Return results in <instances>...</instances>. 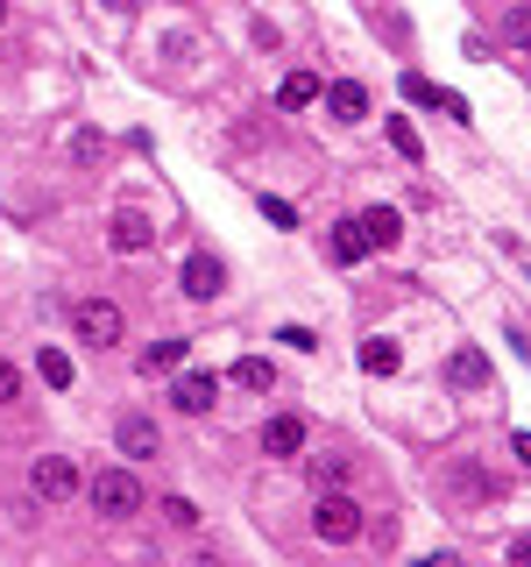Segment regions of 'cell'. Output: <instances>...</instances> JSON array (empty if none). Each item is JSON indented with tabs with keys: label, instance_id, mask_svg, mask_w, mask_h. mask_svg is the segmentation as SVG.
Returning <instances> with one entry per match:
<instances>
[{
	"label": "cell",
	"instance_id": "27",
	"mask_svg": "<svg viewBox=\"0 0 531 567\" xmlns=\"http://www.w3.org/2000/svg\"><path fill=\"white\" fill-rule=\"evenodd\" d=\"M277 340H291V348H298V355H312V348H319V334H312V326H284V334H277Z\"/></svg>",
	"mask_w": 531,
	"mask_h": 567
},
{
	"label": "cell",
	"instance_id": "22",
	"mask_svg": "<svg viewBox=\"0 0 531 567\" xmlns=\"http://www.w3.org/2000/svg\"><path fill=\"white\" fill-rule=\"evenodd\" d=\"M255 206H263V220H269V228H284V234L298 228V206H291V199H269V192H263Z\"/></svg>",
	"mask_w": 531,
	"mask_h": 567
},
{
	"label": "cell",
	"instance_id": "20",
	"mask_svg": "<svg viewBox=\"0 0 531 567\" xmlns=\"http://www.w3.org/2000/svg\"><path fill=\"white\" fill-rule=\"evenodd\" d=\"M390 149H397L404 163H425V142H418V128H412V114H390Z\"/></svg>",
	"mask_w": 531,
	"mask_h": 567
},
{
	"label": "cell",
	"instance_id": "1",
	"mask_svg": "<svg viewBox=\"0 0 531 567\" xmlns=\"http://www.w3.org/2000/svg\"><path fill=\"white\" fill-rule=\"evenodd\" d=\"M312 532H319L326 546L361 540V504L347 497V489H319V504H312Z\"/></svg>",
	"mask_w": 531,
	"mask_h": 567
},
{
	"label": "cell",
	"instance_id": "30",
	"mask_svg": "<svg viewBox=\"0 0 531 567\" xmlns=\"http://www.w3.org/2000/svg\"><path fill=\"white\" fill-rule=\"evenodd\" d=\"M100 8H114V14H128V8H135V0H100Z\"/></svg>",
	"mask_w": 531,
	"mask_h": 567
},
{
	"label": "cell",
	"instance_id": "8",
	"mask_svg": "<svg viewBox=\"0 0 531 567\" xmlns=\"http://www.w3.org/2000/svg\"><path fill=\"white\" fill-rule=\"evenodd\" d=\"M212 397H220V377H177V383H171V405L185 412V419H206Z\"/></svg>",
	"mask_w": 531,
	"mask_h": 567
},
{
	"label": "cell",
	"instance_id": "2",
	"mask_svg": "<svg viewBox=\"0 0 531 567\" xmlns=\"http://www.w3.org/2000/svg\"><path fill=\"white\" fill-rule=\"evenodd\" d=\"M85 497H93L100 518H135V511H142V483H135V468H100L93 483H85Z\"/></svg>",
	"mask_w": 531,
	"mask_h": 567
},
{
	"label": "cell",
	"instance_id": "4",
	"mask_svg": "<svg viewBox=\"0 0 531 567\" xmlns=\"http://www.w3.org/2000/svg\"><path fill=\"white\" fill-rule=\"evenodd\" d=\"M28 489H36L43 504H65V497H79V489H85V475H79V461H71V454H43L36 468H28Z\"/></svg>",
	"mask_w": 531,
	"mask_h": 567
},
{
	"label": "cell",
	"instance_id": "25",
	"mask_svg": "<svg viewBox=\"0 0 531 567\" xmlns=\"http://www.w3.org/2000/svg\"><path fill=\"white\" fill-rule=\"evenodd\" d=\"M14 397H22V369L0 362V405H14Z\"/></svg>",
	"mask_w": 531,
	"mask_h": 567
},
{
	"label": "cell",
	"instance_id": "15",
	"mask_svg": "<svg viewBox=\"0 0 531 567\" xmlns=\"http://www.w3.org/2000/svg\"><path fill=\"white\" fill-rule=\"evenodd\" d=\"M361 369H369V377H397V369H404V348H397L390 334H369V340H361Z\"/></svg>",
	"mask_w": 531,
	"mask_h": 567
},
{
	"label": "cell",
	"instance_id": "12",
	"mask_svg": "<svg viewBox=\"0 0 531 567\" xmlns=\"http://www.w3.org/2000/svg\"><path fill=\"white\" fill-rule=\"evenodd\" d=\"M326 107H333V121H361V114H369V85H361V79H333Z\"/></svg>",
	"mask_w": 531,
	"mask_h": 567
},
{
	"label": "cell",
	"instance_id": "23",
	"mask_svg": "<svg viewBox=\"0 0 531 567\" xmlns=\"http://www.w3.org/2000/svg\"><path fill=\"white\" fill-rule=\"evenodd\" d=\"M100 157H106V142L93 128H79V136H71V163H100Z\"/></svg>",
	"mask_w": 531,
	"mask_h": 567
},
{
	"label": "cell",
	"instance_id": "19",
	"mask_svg": "<svg viewBox=\"0 0 531 567\" xmlns=\"http://www.w3.org/2000/svg\"><path fill=\"white\" fill-rule=\"evenodd\" d=\"M227 383H241V391H269V383H277V369H269L263 355H241V362L227 369Z\"/></svg>",
	"mask_w": 531,
	"mask_h": 567
},
{
	"label": "cell",
	"instance_id": "5",
	"mask_svg": "<svg viewBox=\"0 0 531 567\" xmlns=\"http://www.w3.org/2000/svg\"><path fill=\"white\" fill-rule=\"evenodd\" d=\"M177 284H185V298H199V305H212V298L227 291V263L220 256H185V270H177Z\"/></svg>",
	"mask_w": 531,
	"mask_h": 567
},
{
	"label": "cell",
	"instance_id": "11",
	"mask_svg": "<svg viewBox=\"0 0 531 567\" xmlns=\"http://www.w3.org/2000/svg\"><path fill=\"white\" fill-rule=\"evenodd\" d=\"M298 447H305V419H298V412H277V419H263V454H298Z\"/></svg>",
	"mask_w": 531,
	"mask_h": 567
},
{
	"label": "cell",
	"instance_id": "10",
	"mask_svg": "<svg viewBox=\"0 0 531 567\" xmlns=\"http://www.w3.org/2000/svg\"><path fill=\"white\" fill-rule=\"evenodd\" d=\"M106 234H114V248H120V256H142V248L157 242L149 213H135V206H120V213H114V228H106Z\"/></svg>",
	"mask_w": 531,
	"mask_h": 567
},
{
	"label": "cell",
	"instance_id": "29",
	"mask_svg": "<svg viewBox=\"0 0 531 567\" xmlns=\"http://www.w3.org/2000/svg\"><path fill=\"white\" fill-rule=\"evenodd\" d=\"M510 560H531V540H510Z\"/></svg>",
	"mask_w": 531,
	"mask_h": 567
},
{
	"label": "cell",
	"instance_id": "31",
	"mask_svg": "<svg viewBox=\"0 0 531 567\" xmlns=\"http://www.w3.org/2000/svg\"><path fill=\"white\" fill-rule=\"evenodd\" d=\"M0 22H8V0H0Z\"/></svg>",
	"mask_w": 531,
	"mask_h": 567
},
{
	"label": "cell",
	"instance_id": "24",
	"mask_svg": "<svg viewBox=\"0 0 531 567\" xmlns=\"http://www.w3.org/2000/svg\"><path fill=\"white\" fill-rule=\"evenodd\" d=\"M504 36L518 43V50H531V8H510V22H504Z\"/></svg>",
	"mask_w": 531,
	"mask_h": 567
},
{
	"label": "cell",
	"instance_id": "14",
	"mask_svg": "<svg viewBox=\"0 0 531 567\" xmlns=\"http://www.w3.org/2000/svg\"><path fill=\"white\" fill-rule=\"evenodd\" d=\"M397 234H404L397 206H369V213H361V242L369 248H397Z\"/></svg>",
	"mask_w": 531,
	"mask_h": 567
},
{
	"label": "cell",
	"instance_id": "26",
	"mask_svg": "<svg viewBox=\"0 0 531 567\" xmlns=\"http://www.w3.org/2000/svg\"><path fill=\"white\" fill-rule=\"evenodd\" d=\"M163 518H171V525H199V511H192L185 497H163Z\"/></svg>",
	"mask_w": 531,
	"mask_h": 567
},
{
	"label": "cell",
	"instance_id": "6",
	"mask_svg": "<svg viewBox=\"0 0 531 567\" xmlns=\"http://www.w3.org/2000/svg\"><path fill=\"white\" fill-rule=\"evenodd\" d=\"M397 93L412 100V107H439V114H447V121H461V128L475 121V114H467V100H461V93H439V85H432V79H418V71H404V85H397Z\"/></svg>",
	"mask_w": 531,
	"mask_h": 567
},
{
	"label": "cell",
	"instance_id": "13",
	"mask_svg": "<svg viewBox=\"0 0 531 567\" xmlns=\"http://www.w3.org/2000/svg\"><path fill=\"white\" fill-rule=\"evenodd\" d=\"M305 475H312V489H347V475H355V454H340V447H333V454H312Z\"/></svg>",
	"mask_w": 531,
	"mask_h": 567
},
{
	"label": "cell",
	"instance_id": "21",
	"mask_svg": "<svg viewBox=\"0 0 531 567\" xmlns=\"http://www.w3.org/2000/svg\"><path fill=\"white\" fill-rule=\"evenodd\" d=\"M36 377L50 383V391H71V355H57V348H43L36 355Z\"/></svg>",
	"mask_w": 531,
	"mask_h": 567
},
{
	"label": "cell",
	"instance_id": "3",
	"mask_svg": "<svg viewBox=\"0 0 531 567\" xmlns=\"http://www.w3.org/2000/svg\"><path fill=\"white\" fill-rule=\"evenodd\" d=\"M71 334H79L85 348H114V340L128 334V320H120L114 298H79V305H71Z\"/></svg>",
	"mask_w": 531,
	"mask_h": 567
},
{
	"label": "cell",
	"instance_id": "18",
	"mask_svg": "<svg viewBox=\"0 0 531 567\" xmlns=\"http://www.w3.org/2000/svg\"><path fill=\"white\" fill-rule=\"evenodd\" d=\"M326 248H333V263H340V270H347V263H361V256H369V242H361V220H340Z\"/></svg>",
	"mask_w": 531,
	"mask_h": 567
},
{
	"label": "cell",
	"instance_id": "16",
	"mask_svg": "<svg viewBox=\"0 0 531 567\" xmlns=\"http://www.w3.org/2000/svg\"><path fill=\"white\" fill-rule=\"evenodd\" d=\"M185 355H192V340H157V348H142V377H171V369L177 362H185Z\"/></svg>",
	"mask_w": 531,
	"mask_h": 567
},
{
	"label": "cell",
	"instance_id": "7",
	"mask_svg": "<svg viewBox=\"0 0 531 567\" xmlns=\"http://www.w3.org/2000/svg\"><path fill=\"white\" fill-rule=\"evenodd\" d=\"M114 447L128 461H149V454H163V432H157V419H142V412H128V419L114 426Z\"/></svg>",
	"mask_w": 531,
	"mask_h": 567
},
{
	"label": "cell",
	"instance_id": "17",
	"mask_svg": "<svg viewBox=\"0 0 531 567\" xmlns=\"http://www.w3.org/2000/svg\"><path fill=\"white\" fill-rule=\"evenodd\" d=\"M319 93H326V85H319L312 71H284V85H277V107H312Z\"/></svg>",
	"mask_w": 531,
	"mask_h": 567
},
{
	"label": "cell",
	"instance_id": "28",
	"mask_svg": "<svg viewBox=\"0 0 531 567\" xmlns=\"http://www.w3.org/2000/svg\"><path fill=\"white\" fill-rule=\"evenodd\" d=\"M510 447H518V461L531 468V432H518V440H510Z\"/></svg>",
	"mask_w": 531,
	"mask_h": 567
},
{
	"label": "cell",
	"instance_id": "9",
	"mask_svg": "<svg viewBox=\"0 0 531 567\" xmlns=\"http://www.w3.org/2000/svg\"><path fill=\"white\" fill-rule=\"evenodd\" d=\"M447 383H453V391H489V355H482V348H453L447 355Z\"/></svg>",
	"mask_w": 531,
	"mask_h": 567
}]
</instances>
